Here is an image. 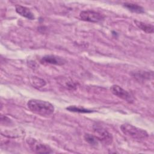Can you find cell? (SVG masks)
I'll return each instance as SVG.
<instances>
[{"label": "cell", "instance_id": "12", "mask_svg": "<svg viewBox=\"0 0 154 154\" xmlns=\"http://www.w3.org/2000/svg\"><path fill=\"white\" fill-rule=\"evenodd\" d=\"M59 83L61 85H63L64 87L70 90H75L77 87L76 84L70 78H64L61 79V80L59 81Z\"/></svg>", "mask_w": 154, "mask_h": 154}, {"label": "cell", "instance_id": "5", "mask_svg": "<svg viewBox=\"0 0 154 154\" xmlns=\"http://www.w3.org/2000/svg\"><path fill=\"white\" fill-rule=\"evenodd\" d=\"M79 17L81 20L87 22L97 23L103 20L104 17L98 12L91 10L82 11L79 14Z\"/></svg>", "mask_w": 154, "mask_h": 154}, {"label": "cell", "instance_id": "2", "mask_svg": "<svg viewBox=\"0 0 154 154\" xmlns=\"http://www.w3.org/2000/svg\"><path fill=\"white\" fill-rule=\"evenodd\" d=\"M120 129L125 135L134 139L142 140L148 137V133L145 130L130 124L125 123L122 125Z\"/></svg>", "mask_w": 154, "mask_h": 154}, {"label": "cell", "instance_id": "14", "mask_svg": "<svg viewBox=\"0 0 154 154\" xmlns=\"http://www.w3.org/2000/svg\"><path fill=\"white\" fill-rule=\"evenodd\" d=\"M84 139L88 143L92 146H96L98 144L99 140L96 137L90 134H85L84 135Z\"/></svg>", "mask_w": 154, "mask_h": 154}, {"label": "cell", "instance_id": "4", "mask_svg": "<svg viewBox=\"0 0 154 154\" xmlns=\"http://www.w3.org/2000/svg\"><path fill=\"white\" fill-rule=\"evenodd\" d=\"M93 131L96 134V138L99 141H102L106 144L109 145L113 141V137L111 133H109L103 127L95 125L93 126Z\"/></svg>", "mask_w": 154, "mask_h": 154}, {"label": "cell", "instance_id": "11", "mask_svg": "<svg viewBox=\"0 0 154 154\" xmlns=\"http://www.w3.org/2000/svg\"><path fill=\"white\" fill-rule=\"evenodd\" d=\"M123 6L126 8L127 9H128L129 11L133 12V13H143L144 12V8L136 4H133V3H129V2H126L123 4Z\"/></svg>", "mask_w": 154, "mask_h": 154}, {"label": "cell", "instance_id": "15", "mask_svg": "<svg viewBox=\"0 0 154 154\" xmlns=\"http://www.w3.org/2000/svg\"><path fill=\"white\" fill-rule=\"evenodd\" d=\"M32 82L35 86L38 87H42L46 85V82L45 80L40 79L39 78H36V77L32 78Z\"/></svg>", "mask_w": 154, "mask_h": 154}, {"label": "cell", "instance_id": "3", "mask_svg": "<svg viewBox=\"0 0 154 154\" xmlns=\"http://www.w3.org/2000/svg\"><path fill=\"white\" fill-rule=\"evenodd\" d=\"M30 149L36 153H50L52 152L51 148L33 138H28L26 140Z\"/></svg>", "mask_w": 154, "mask_h": 154}, {"label": "cell", "instance_id": "9", "mask_svg": "<svg viewBox=\"0 0 154 154\" xmlns=\"http://www.w3.org/2000/svg\"><path fill=\"white\" fill-rule=\"evenodd\" d=\"M132 76L137 80H146L150 79L153 78V72H144L140 71L138 72H135L132 74Z\"/></svg>", "mask_w": 154, "mask_h": 154}, {"label": "cell", "instance_id": "1", "mask_svg": "<svg viewBox=\"0 0 154 154\" xmlns=\"http://www.w3.org/2000/svg\"><path fill=\"white\" fill-rule=\"evenodd\" d=\"M27 106L31 112L41 116H49L54 112V105L45 100L31 99L27 102Z\"/></svg>", "mask_w": 154, "mask_h": 154}, {"label": "cell", "instance_id": "6", "mask_svg": "<svg viewBox=\"0 0 154 154\" xmlns=\"http://www.w3.org/2000/svg\"><path fill=\"white\" fill-rule=\"evenodd\" d=\"M110 90L111 93L118 97L123 99L128 102H132L133 99L131 94L117 85H113L111 87Z\"/></svg>", "mask_w": 154, "mask_h": 154}, {"label": "cell", "instance_id": "7", "mask_svg": "<svg viewBox=\"0 0 154 154\" xmlns=\"http://www.w3.org/2000/svg\"><path fill=\"white\" fill-rule=\"evenodd\" d=\"M40 63L44 64H54V65H63L66 61L61 57L53 55H48L43 57L40 60Z\"/></svg>", "mask_w": 154, "mask_h": 154}, {"label": "cell", "instance_id": "13", "mask_svg": "<svg viewBox=\"0 0 154 154\" xmlns=\"http://www.w3.org/2000/svg\"><path fill=\"white\" fill-rule=\"evenodd\" d=\"M66 109H67L69 111L72 112H80V113H90L93 112V111L91 109H88L86 108H84L83 107H79L76 106L75 105H71L66 108Z\"/></svg>", "mask_w": 154, "mask_h": 154}, {"label": "cell", "instance_id": "8", "mask_svg": "<svg viewBox=\"0 0 154 154\" xmlns=\"http://www.w3.org/2000/svg\"><path fill=\"white\" fill-rule=\"evenodd\" d=\"M16 11L20 16L26 19H28L29 20H34L35 18L33 13L31 11V10L25 7H23L20 5H16Z\"/></svg>", "mask_w": 154, "mask_h": 154}, {"label": "cell", "instance_id": "10", "mask_svg": "<svg viewBox=\"0 0 154 154\" xmlns=\"http://www.w3.org/2000/svg\"><path fill=\"white\" fill-rule=\"evenodd\" d=\"M134 23L136 26L141 29L142 31H144L146 33H153V26L151 24L146 23L143 22H140L138 20H134Z\"/></svg>", "mask_w": 154, "mask_h": 154}]
</instances>
